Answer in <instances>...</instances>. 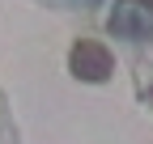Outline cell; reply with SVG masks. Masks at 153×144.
<instances>
[{"label":"cell","mask_w":153,"mask_h":144,"mask_svg":"<svg viewBox=\"0 0 153 144\" xmlns=\"http://www.w3.org/2000/svg\"><path fill=\"white\" fill-rule=\"evenodd\" d=\"M111 30L123 38H149L153 34V0H119L111 13Z\"/></svg>","instance_id":"1"},{"label":"cell","mask_w":153,"mask_h":144,"mask_svg":"<svg viewBox=\"0 0 153 144\" xmlns=\"http://www.w3.org/2000/svg\"><path fill=\"white\" fill-rule=\"evenodd\" d=\"M72 72L81 81H106L111 76V51L102 43H76L72 47Z\"/></svg>","instance_id":"2"}]
</instances>
